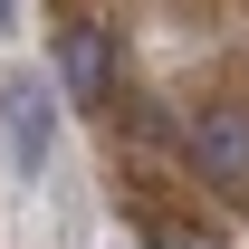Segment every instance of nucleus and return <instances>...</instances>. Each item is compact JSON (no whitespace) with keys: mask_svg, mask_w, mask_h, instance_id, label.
Here are the masks:
<instances>
[{"mask_svg":"<svg viewBox=\"0 0 249 249\" xmlns=\"http://www.w3.org/2000/svg\"><path fill=\"white\" fill-rule=\"evenodd\" d=\"M0 134H10V173H48V154H58V87L48 77H0Z\"/></svg>","mask_w":249,"mask_h":249,"instance_id":"f257e3e1","label":"nucleus"},{"mask_svg":"<svg viewBox=\"0 0 249 249\" xmlns=\"http://www.w3.org/2000/svg\"><path fill=\"white\" fill-rule=\"evenodd\" d=\"M182 154H192V173L211 192H249V106H201Z\"/></svg>","mask_w":249,"mask_h":249,"instance_id":"f03ea898","label":"nucleus"},{"mask_svg":"<svg viewBox=\"0 0 249 249\" xmlns=\"http://www.w3.org/2000/svg\"><path fill=\"white\" fill-rule=\"evenodd\" d=\"M58 77H67L77 106H106V96H115V48H106L96 19H67L58 29Z\"/></svg>","mask_w":249,"mask_h":249,"instance_id":"7ed1b4c3","label":"nucleus"},{"mask_svg":"<svg viewBox=\"0 0 249 249\" xmlns=\"http://www.w3.org/2000/svg\"><path fill=\"white\" fill-rule=\"evenodd\" d=\"M0 38H10V0H0Z\"/></svg>","mask_w":249,"mask_h":249,"instance_id":"20e7f679","label":"nucleus"},{"mask_svg":"<svg viewBox=\"0 0 249 249\" xmlns=\"http://www.w3.org/2000/svg\"><path fill=\"white\" fill-rule=\"evenodd\" d=\"M173 249H182V240H173Z\"/></svg>","mask_w":249,"mask_h":249,"instance_id":"39448f33","label":"nucleus"}]
</instances>
